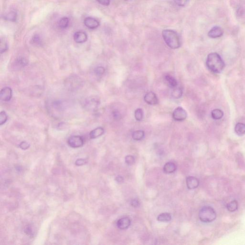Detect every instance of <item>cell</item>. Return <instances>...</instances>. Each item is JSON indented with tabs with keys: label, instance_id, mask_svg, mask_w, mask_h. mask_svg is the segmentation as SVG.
Listing matches in <instances>:
<instances>
[{
	"label": "cell",
	"instance_id": "836d02e7",
	"mask_svg": "<svg viewBox=\"0 0 245 245\" xmlns=\"http://www.w3.org/2000/svg\"><path fill=\"white\" fill-rule=\"evenodd\" d=\"M29 147V144L25 141H23L19 145L20 148L23 150H26V149H28Z\"/></svg>",
	"mask_w": 245,
	"mask_h": 245
},
{
	"label": "cell",
	"instance_id": "52a82bcc",
	"mask_svg": "<svg viewBox=\"0 0 245 245\" xmlns=\"http://www.w3.org/2000/svg\"><path fill=\"white\" fill-rule=\"evenodd\" d=\"M99 101L95 97L88 98L84 101V107L88 110L93 111L97 108Z\"/></svg>",
	"mask_w": 245,
	"mask_h": 245
},
{
	"label": "cell",
	"instance_id": "6da1fadb",
	"mask_svg": "<svg viewBox=\"0 0 245 245\" xmlns=\"http://www.w3.org/2000/svg\"><path fill=\"white\" fill-rule=\"evenodd\" d=\"M206 65L209 70L215 73H220L223 71L226 64L221 56L216 52L208 55Z\"/></svg>",
	"mask_w": 245,
	"mask_h": 245
},
{
	"label": "cell",
	"instance_id": "e0dca14e",
	"mask_svg": "<svg viewBox=\"0 0 245 245\" xmlns=\"http://www.w3.org/2000/svg\"><path fill=\"white\" fill-rule=\"evenodd\" d=\"M28 61L27 59L23 57H20L17 58L14 61V65L16 68L21 69L27 66L28 64Z\"/></svg>",
	"mask_w": 245,
	"mask_h": 245
},
{
	"label": "cell",
	"instance_id": "44dd1931",
	"mask_svg": "<svg viewBox=\"0 0 245 245\" xmlns=\"http://www.w3.org/2000/svg\"><path fill=\"white\" fill-rule=\"evenodd\" d=\"M145 133L142 130L135 131L132 133V138L136 141H140L144 138Z\"/></svg>",
	"mask_w": 245,
	"mask_h": 245
},
{
	"label": "cell",
	"instance_id": "1f68e13d",
	"mask_svg": "<svg viewBox=\"0 0 245 245\" xmlns=\"http://www.w3.org/2000/svg\"><path fill=\"white\" fill-rule=\"evenodd\" d=\"M8 46H7V43L4 40H3L1 39V45H0V51L1 53L2 54L6 50H7Z\"/></svg>",
	"mask_w": 245,
	"mask_h": 245
},
{
	"label": "cell",
	"instance_id": "d4e9b609",
	"mask_svg": "<svg viewBox=\"0 0 245 245\" xmlns=\"http://www.w3.org/2000/svg\"><path fill=\"white\" fill-rule=\"evenodd\" d=\"M69 24V20L66 17H63L60 20L59 22V26L60 29H65L68 27Z\"/></svg>",
	"mask_w": 245,
	"mask_h": 245
},
{
	"label": "cell",
	"instance_id": "d590c367",
	"mask_svg": "<svg viewBox=\"0 0 245 245\" xmlns=\"http://www.w3.org/2000/svg\"><path fill=\"white\" fill-rule=\"evenodd\" d=\"M99 3L104 6H108L110 3V0H96Z\"/></svg>",
	"mask_w": 245,
	"mask_h": 245
},
{
	"label": "cell",
	"instance_id": "2e32d148",
	"mask_svg": "<svg viewBox=\"0 0 245 245\" xmlns=\"http://www.w3.org/2000/svg\"><path fill=\"white\" fill-rule=\"evenodd\" d=\"M104 133V130L101 127L96 128L91 131L90 133V137L91 139H95L102 136Z\"/></svg>",
	"mask_w": 245,
	"mask_h": 245
},
{
	"label": "cell",
	"instance_id": "5bb4252c",
	"mask_svg": "<svg viewBox=\"0 0 245 245\" xmlns=\"http://www.w3.org/2000/svg\"><path fill=\"white\" fill-rule=\"evenodd\" d=\"M73 39L77 43H83L87 40L88 36L84 32L78 31L74 34Z\"/></svg>",
	"mask_w": 245,
	"mask_h": 245
},
{
	"label": "cell",
	"instance_id": "cb8c5ba5",
	"mask_svg": "<svg viewBox=\"0 0 245 245\" xmlns=\"http://www.w3.org/2000/svg\"><path fill=\"white\" fill-rule=\"evenodd\" d=\"M182 90L180 88H176L173 90L171 93L172 97L175 99H179L181 97L182 95Z\"/></svg>",
	"mask_w": 245,
	"mask_h": 245
},
{
	"label": "cell",
	"instance_id": "f1b7e54d",
	"mask_svg": "<svg viewBox=\"0 0 245 245\" xmlns=\"http://www.w3.org/2000/svg\"><path fill=\"white\" fill-rule=\"evenodd\" d=\"M7 116L6 112L4 111H2L0 113V125H3L5 124L7 120Z\"/></svg>",
	"mask_w": 245,
	"mask_h": 245
},
{
	"label": "cell",
	"instance_id": "ba28073f",
	"mask_svg": "<svg viewBox=\"0 0 245 245\" xmlns=\"http://www.w3.org/2000/svg\"><path fill=\"white\" fill-rule=\"evenodd\" d=\"M12 90L10 87H6L1 91L0 98L3 101H9L12 97Z\"/></svg>",
	"mask_w": 245,
	"mask_h": 245
},
{
	"label": "cell",
	"instance_id": "e575fe53",
	"mask_svg": "<svg viewBox=\"0 0 245 245\" xmlns=\"http://www.w3.org/2000/svg\"><path fill=\"white\" fill-rule=\"evenodd\" d=\"M87 163V161H86L85 159H78L76 160L75 164L77 166H81V165H84Z\"/></svg>",
	"mask_w": 245,
	"mask_h": 245
},
{
	"label": "cell",
	"instance_id": "3957f363",
	"mask_svg": "<svg viewBox=\"0 0 245 245\" xmlns=\"http://www.w3.org/2000/svg\"><path fill=\"white\" fill-rule=\"evenodd\" d=\"M216 217L215 210L211 206H206L200 210L199 217L204 223H210L214 221Z\"/></svg>",
	"mask_w": 245,
	"mask_h": 245
},
{
	"label": "cell",
	"instance_id": "7a4b0ae2",
	"mask_svg": "<svg viewBox=\"0 0 245 245\" xmlns=\"http://www.w3.org/2000/svg\"><path fill=\"white\" fill-rule=\"evenodd\" d=\"M162 37L166 44L172 49H177L181 46L180 38L177 33L170 29L162 31Z\"/></svg>",
	"mask_w": 245,
	"mask_h": 245
},
{
	"label": "cell",
	"instance_id": "d6986e66",
	"mask_svg": "<svg viewBox=\"0 0 245 245\" xmlns=\"http://www.w3.org/2000/svg\"><path fill=\"white\" fill-rule=\"evenodd\" d=\"M165 78L169 87L172 88H175L176 87H177L178 85L177 81L174 77L171 75H166Z\"/></svg>",
	"mask_w": 245,
	"mask_h": 245
},
{
	"label": "cell",
	"instance_id": "7402d4cb",
	"mask_svg": "<svg viewBox=\"0 0 245 245\" xmlns=\"http://www.w3.org/2000/svg\"><path fill=\"white\" fill-rule=\"evenodd\" d=\"M224 116V112L221 110L216 109L211 112V116L214 119L219 120L222 118Z\"/></svg>",
	"mask_w": 245,
	"mask_h": 245
},
{
	"label": "cell",
	"instance_id": "ffe728a7",
	"mask_svg": "<svg viewBox=\"0 0 245 245\" xmlns=\"http://www.w3.org/2000/svg\"><path fill=\"white\" fill-rule=\"evenodd\" d=\"M157 220L159 222H167L171 220V216L169 213H163L160 214L157 217Z\"/></svg>",
	"mask_w": 245,
	"mask_h": 245
},
{
	"label": "cell",
	"instance_id": "83f0119b",
	"mask_svg": "<svg viewBox=\"0 0 245 245\" xmlns=\"http://www.w3.org/2000/svg\"><path fill=\"white\" fill-rule=\"evenodd\" d=\"M31 43L34 45H37V46H39L41 44V40L39 36H38L37 34L34 35L31 40Z\"/></svg>",
	"mask_w": 245,
	"mask_h": 245
},
{
	"label": "cell",
	"instance_id": "30bf717a",
	"mask_svg": "<svg viewBox=\"0 0 245 245\" xmlns=\"http://www.w3.org/2000/svg\"><path fill=\"white\" fill-rule=\"evenodd\" d=\"M84 23L85 26L91 29H97L99 26L100 23L97 20L92 17H87L84 19Z\"/></svg>",
	"mask_w": 245,
	"mask_h": 245
},
{
	"label": "cell",
	"instance_id": "484cf974",
	"mask_svg": "<svg viewBox=\"0 0 245 245\" xmlns=\"http://www.w3.org/2000/svg\"><path fill=\"white\" fill-rule=\"evenodd\" d=\"M143 111L141 108H138L135 112V117L138 121H141L143 118Z\"/></svg>",
	"mask_w": 245,
	"mask_h": 245
},
{
	"label": "cell",
	"instance_id": "ab89813d",
	"mask_svg": "<svg viewBox=\"0 0 245 245\" xmlns=\"http://www.w3.org/2000/svg\"><path fill=\"white\" fill-rule=\"evenodd\" d=\"M25 230L27 231V234H29V235H31V234H32V232L31 229V228L30 227L27 228V229H25Z\"/></svg>",
	"mask_w": 245,
	"mask_h": 245
},
{
	"label": "cell",
	"instance_id": "4316f807",
	"mask_svg": "<svg viewBox=\"0 0 245 245\" xmlns=\"http://www.w3.org/2000/svg\"><path fill=\"white\" fill-rule=\"evenodd\" d=\"M94 73L98 76H102L105 72V69L102 66H99L95 68L94 70Z\"/></svg>",
	"mask_w": 245,
	"mask_h": 245
},
{
	"label": "cell",
	"instance_id": "74e56055",
	"mask_svg": "<svg viewBox=\"0 0 245 245\" xmlns=\"http://www.w3.org/2000/svg\"><path fill=\"white\" fill-rule=\"evenodd\" d=\"M113 117L117 119H118L120 118V114L119 112L117 111H115L113 112Z\"/></svg>",
	"mask_w": 245,
	"mask_h": 245
},
{
	"label": "cell",
	"instance_id": "f35d334b",
	"mask_svg": "<svg viewBox=\"0 0 245 245\" xmlns=\"http://www.w3.org/2000/svg\"><path fill=\"white\" fill-rule=\"evenodd\" d=\"M116 180L118 183H121V182L124 181V178L122 177L121 176H118L116 177Z\"/></svg>",
	"mask_w": 245,
	"mask_h": 245
},
{
	"label": "cell",
	"instance_id": "ac0fdd59",
	"mask_svg": "<svg viewBox=\"0 0 245 245\" xmlns=\"http://www.w3.org/2000/svg\"><path fill=\"white\" fill-rule=\"evenodd\" d=\"M235 132L238 136H242L245 134V124L238 122L235 126Z\"/></svg>",
	"mask_w": 245,
	"mask_h": 245
},
{
	"label": "cell",
	"instance_id": "4dcf8cb0",
	"mask_svg": "<svg viewBox=\"0 0 245 245\" xmlns=\"http://www.w3.org/2000/svg\"><path fill=\"white\" fill-rule=\"evenodd\" d=\"M125 161L128 165H132L135 163V159L133 156L128 155L125 158Z\"/></svg>",
	"mask_w": 245,
	"mask_h": 245
},
{
	"label": "cell",
	"instance_id": "603a6c76",
	"mask_svg": "<svg viewBox=\"0 0 245 245\" xmlns=\"http://www.w3.org/2000/svg\"><path fill=\"white\" fill-rule=\"evenodd\" d=\"M227 208L230 212H235L238 208V203L236 200L232 201L227 205Z\"/></svg>",
	"mask_w": 245,
	"mask_h": 245
},
{
	"label": "cell",
	"instance_id": "d6a6232c",
	"mask_svg": "<svg viewBox=\"0 0 245 245\" xmlns=\"http://www.w3.org/2000/svg\"><path fill=\"white\" fill-rule=\"evenodd\" d=\"M189 0H174L177 5L179 6H184L187 4Z\"/></svg>",
	"mask_w": 245,
	"mask_h": 245
},
{
	"label": "cell",
	"instance_id": "8992f818",
	"mask_svg": "<svg viewBox=\"0 0 245 245\" xmlns=\"http://www.w3.org/2000/svg\"><path fill=\"white\" fill-rule=\"evenodd\" d=\"M68 145L72 148L82 147L84 144V140L80 136H73L70 137L68 140Z\"/></svg>",
	"mask_w": 245,
	"mask_h": 245
},
{
	"label": "cell",
	"instance_id": "277c9868",
	"mask_svg": "<svg viewBox=\"0 0 245 245\" xmlns=\"http://www.w3.org/2000/svg\"><path fill=\"white\" fill-rule=\"evenodd\" d=\"M48 110H50L51 113L54 115L57 114L58 116L60 113H61L64 109L63 103L59 101L50 102L48 104Z\"/></svg>",
	"mask_w": 245,
	"mask_h": 245
},
{
	"label": "cell",
	"instance_id": "9c48e42d",
	"mask_svg": "<svg viewBox=\"0 0 245 245\" xmlns=\"http://www.w3.org/2000/svg\"><path fill=\"white\" fill-rule=\"evenodd\" d=\"M144 99L145 102L149 105H156L159 102L157 95L152 91L147 93L144 96Z\"/></svg>",
	"mask_w": 245,
	"mask_h": 245
},
{
	"label": "cell",
	"instance_id": "5b68a950",
	"mask_svg": "<svg viewBox=\"0 0 245 245\" xmlns=\"http://www.w3.org/2000/svg\"><path fill=\"white\" fill-rule=\"evenodd\" d=\"M187 117L186 111L181 107H178L174 110L172 113V117L176 121H183Z\"/></svg>",
	"mask_w": 245,
	"mask_h": 245
},
{
	"label": "cell",
	"instance_id": "9a60e30c",
	"mask_svg": "<svg viewBox=\"0 0 245 245\" xmlns=\"http://www.w3.org/2000/svg\"><path fill=\"white\" fill-rule=\"evenodd\" d=\"M177 169V166L175 163L172 162L166 163L163 167V171L167 174L173 173Z\"/></svg>",
	"mask_w": 245,
	"mask_h": 245
},
{
	"label": "cell",
	"instance_id": "7c38bea8",
	"mask_svg": "<svg viewBox=\"0 0 245 245\" xmlns=\"http://www.w3.org/2000/svg\"><path fill=\"white\" fill-rule=\"evenodd\" d=\"M130 219L128 217H123L120 219L117 222V225L118 228L121 230L128 229L131 225Z\"/></svg>",
	"mask_w": 245,
	"mask_h": 245
},
{
	"label": "cell",
	"instance_id": "f546056e",
	"mask_svg": "<svg viewBox=\"0 0 245 245\" xmlns=\"http://www.w3.org/2000/svg\"><path fill=\"white\" fill-rule=\"evenodd\" d=\"M16 17H17V14L16 13L14 12H11L6 15L5 18L11 21H15L16 19Z\"/></svg>",
	"mask_w": 245,
	"mask_h": 245
},
{
	"label": "cell",
	"instance_id": "8fae6325",
	"mask_svg": "<svg viewBox=\"0 0 245 245\" xmlns=\"http://www.w3.org/2000/svg\"><path fill=\"white\" fill-rule=\"evenodd\" d=\"M187 187L189 189H195L199 185V181L197 178L194 176L188 177L186 180Z\"/></svg>",
	"mask_w": 245,
	"mask_h": 245
},
{
	"label": "cell",
	"instance_id": "8d00e7d4",
	"mask_svg": "<svg viewBox=\"0 0 245 245\" xmlns=\"http://www.w3.org/2000/svg\"><path fill=\"white\" fill-rule=\"evenodd\" d=\"M131 205L134 207H137L139 206V202L137 199H133L131 202Z\"/></svg>",
	"mask_w": 245,
	"mask_h": 245
},
{
	"label": "cell",
	"instance_id": "4fadbf2b",
	"mask_svg": "<svg viewBox=\"0 0 245 245\" xmlns=\"http://www.w3.org/2000/svg\"><path fill=\"white\" fill-rule=\"evenodd\" d=\"M223 34V29L219 27H214L212 28L208 33L210 38L212 39L220 38Z\"/></svg>",
	"mask_w": 245,
	"mask_h": 245
}]
</instances>
